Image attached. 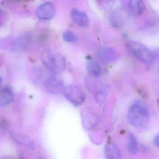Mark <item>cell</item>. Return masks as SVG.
I'll return each instance as SVG.
<instances>
[{
	"label": "cell",
	"instance_id": "obj_10",
	"mask_svg": "<svg viewBox=\"0 0 159 159\" xmlns=\"http://www.w3.org/2000/svg\"><path fill=\"white\" fill-rule=\"evenodd\" d=\"M70 15L74 22L79 26L84 27L88 25L89 17L84 12L76 9H72Z\"/></svg>",
	"mask_w": 159,
	"mask_h": 159
},
{
	"label": "cell",
	"instance_id": "obj_4",
	"mask_svg": "<svg viewBox=\"0 0 159 159\" xmlns=\"http://www.w3.org/2000/svg\"><path fill=\"white\" fill-rule=\"evenodd\" d=\"M66 98L75 107L80 106L85 100V95L80 87L74 84L65 86L63 90Z\"/></svg>",
	"mask_w": 159,
	"mask_h": 159
},
{
	"label": "cell",
	"instance_id": "obj_14",
	"mask_svg": "<svg viewBox=\"0 0 159 159\" xmlns=\"http://www.w3.org/2000/svg\"><path fill=\"white\" fill-rule=\"evenodd\" d=\"M86 68L89 75L93 77L98 78L101 75L102 72L101 65L95 60L89 59L86 65Z\"/></svg>",
	"mask_w": 159,
	"mask_h": 159
},
{
	"label": "cell",
	"instance_id": "obj_8",
	"mask_svg": "<svg viewBox=\"0 0 159 159\" xmlns=\"http://www.w3.org/2000/svg\"><path fill=\"white\" fill-rule=\"evenodd\" d=\"M98 56L100 60L105 64H112L118 61L119 54L114 48L107 47L101 49L98 52Z\"/></svg>",
	"mask_w": 159,
	"mask_h": 159
},
{
	"label": "cell",
	"instance_id": "obj_24",
	"mask_svg": "<svg viewBox=\"0 0 159 159\" xmlns=\"http://www.w3.org/2000/svg\"><path fill=\"white\" fill-rule=\"evenodd\" d=\"M4 58L3 55L0 54V67L2 66L4 62Z\"/></svg>",
	"mask_w": 159,
	"mask_h": 159
},
{
	"label": "cell",
	"instance_id": "obj_15",
	"mask_svg": "<svg viewBox=\"0 0 159 159\" xmlns=\"http://www.w3.org/2000/svg\"><path fill=\"white\" fill-rule=\"evenodd\" d=\"M127 149L132 154H135L138 151V146L136 139L133 134H130L127 144Z\"/></svg>",
	"mask_w": 159,
	"mask_h": 159
},
{
	"label": "cell",
	"instance_id": "obj_13",
	"mask_svg": "<svg viewBox=\"0 0 159 159\" xmlns=\"http://www.w3.org/2000/svg\"><path fill=\"white\" fill-rule=\"evenodd\" d=\"M14 98V95L10 87H5L0 90V107H4L11 104Z\"/></svg>",
	"mask_w": 159,
	"mask_h": 159
},
{
	"label": "cell",
	"instance_id": "obj_26",
	"mask_svg": "<svg viewBox=\"0 0 159 159\" xmlns=\"http://www.w3.org/2000/svg\"><path fill=\"white\" fill-rule=\"evenodd\" d=\"M25 159V158H19V159Z\"/></svg>",
	"mask_w": 159,
	"mask_h": 159
},
{
	"label": "cell",
	"instance_id": "obj_7",
	"mask_svg": "<svg viewBox=\"0 0 159 159\" xmlns=\"http://www.w3.org/2000/svg\"><path fill=\"white\" fill-rule=\"evenodd\" d=\"M31 39V35L29 33H24L11 43V49L16 52H24L29 46Z\"/></svg>",
	"mask_w": 159,
	"mask_h": 159
},
{
	"label": "cell",
	"instance_id": "obj_1",
	"mask_svg": "<svg viewBox=\"0 0 159 159\" xmlns=\"http://www.w3.org/2000/svg\"><path fill=\"white\" fill-rule=\"evenodd\" d=\"M127 117L128 122L134 127H144L149 118L148 109L146 103L140 99L135 100L129 107Z\"/></svg>",
	"mask_w": 159,
	"mask_h": 159
},
{
	"label": "cell",
	"instance_id": "obj_5",
	"mask_svg": "<svg viewBox=\"0 0 159 159\" xmlns=\"http://www.w3.org/2000/svg\"><path fill=\"white\" fill-rule=\"evenodd\" d=\"M80 116L82 123L85 129L94 130L99 125V116L92 109L88 107L83 109L81 111Z\"/></svg>",
	"mask_w": 159,
	"mask_h": 159
},
{
	"label": "cell",
	"instance_id": "obj_20",
	"mask_svg": "<svg viewBox=\"0 0 159 159\" xmlns=\"http://www.w3.org/2000/svg\"><path fill=\"white\" fill-rule=\"evenodd\" d=\"M63 38L65 41L69 43L74 42L77 40L76 35L69 30H66L63 33Z\"/></svg>",
	"mask_w": 159,
	"mask_h": 159
},
{
	"label": "cell",
	"instance_id": "obj_6",
	"mask_svg": "<svg viewBox=\"0 0 159 159\" xmlns=\"http://www.w3.org/2000/svg\"><path fill=\"white\" fill-rule=\"evenodd\" d=\"M45 88L52 94H58L63 91L65 86L61 78L54 75L47 77L43 81Z\"/></svg>",
	"mask_w": 159,
	"mask_h": 159
},
{
	"label": "cell",
	"instance_id": "obj_9",
	"mask_svg": "<svg viewBox=\"0 0 159 159\" xmlns=\"http://www.w3.org/2000/svg\"><path fill=\"white\" fill-rule=\"evenodd\" d=\"M55 13V7L52 2H46L41 4L38 8L37 15L42 20L52 19Z\"/></svg>",
	"mask_w": 159,
	"mask_h": 159
},
{
	"label": "cell",
	"instance_id": "obj_18",
	"mask_svg": "<svg viewBox=\"0 0 159 159\" xmlns=\"http://www.w3.org/2000/svg\"><path fill=\"white\" fill-rule=\"evenodd\" d=\"M95 78H96L93 77L91 75H89L87 78H86V81H85V84H86L87 89L91 93H94L95 92L96 93V89H97V82L96 80H95Z\"/></svg>",
	"mask_w": 159,
	"mask_h": 159
},
{
	"label": "cell",
	"instance_id": "obj_21",
	"mask_svg": "<svg viewBox=\"0 0 159 159\" xmlns=\"http://www.w3.org/2000/svg\"><path fill=\"white\" fill-rule=\"evenodd\" d=\"M4 22V13L3 11L0 9V28L3 25Z\"/></svg>",
	"mask_w": 159,
	"mask_h": 159
},
{
	"label": "cell",
	"instance_id": "obj_25",
	"mask_svg": "<svg viewBox=\"0 0 159 159\" xmlns=\"http://www.w3.org/2000/svg\"><path fill=\"white\" fill-rule=\"evenodd\" d=\"M2 80L1 78L0 77V86L2 85Z\"/></svg>",
	"mask_w": 159,
	"mask_h": 159
},
{
	"label": "cell",
	"instance_id": "obj_12",
	"mask_svg": "<svg viewBox=\"0 0 159 159\" xmlns=\"http://www.w3.org/2000/svg\"><path fill=\"white\" fill-rule=\"evenodd\" d=\"M146 9L145 2L141 0H132L128 2L127 9L131 14L138 16L141 14Z\"/></svg>",
	"mask_w": 159,
	"mask_h": 159
},
{
	"label": "cell",
	"instance_id": "obj_23",
	"mask_svg": "<svg viewBox=\"0 0 159 159\" xmlns=\"http://www.w3.org/2000/svg\"><path fill=\"white\" fill-rule=\"evenodd\" d=\"M153 143L154 145L157 148L159 147V134H157V135L155 136V137L153 139Z\"/></svg>",
	"mask_w": 159,
	"mask_h": 159
},
{
	"label": "cell",
	"instance_id": "obj_11",
	"mask_svg": "<svg viewBox=\"0 0 159 159\" xmlns=\"http://www.w3.org/2000/svg\"><path fill=\"white\" fill-rule=\"evenodd\" d=\"M106 159H122L121 153L119 147L113 142H109L105 148Z\"/></svg>",
	"mask_w": 159,
	"mask_h": 159
},
{
	"label": "cell",
	"instance_id": "obj_2",
	"mask_svg": "<svg viewBox=\"0 0 159 159\" xmlns=\"http://www.w3.org/2000/svg\"><path fill=\"white\" fill-rule=\"evenodd\" d=\"M41 60L46 68L54 74L63 72L66 67L65 57L59 53L46 50L42 53Z\"/></svg>",
	"mask_w": 159,
	"mask_h": 159
},
{
	"label": "cell",
	"instance_id": "obj_3",
	"mask_svg": "<svg viewBox=\"0 0 159 159\" xmlns=\"http://www.w3.org/2000/svg\"><path fill=\"white\" fill-rule=\"evenodd\" d=\"M127 47L131 53L139 61L145 64H150L152 60V55L149 49L139 42L130 41Z\"/></svg>",
	"mask_w": 159,
	"mask_h": 159
},
{
	"label": "cell",
	"instance_id": "obj_22",
	"mask_svg": "<svg viewBox=\"0 0 159 159\" xmlns=\"http://www.w3.org/2000/svg\"><path fill=\"white\" fill-rule=\"evenodd\" d=\"M8 126V123L2 118H0V127L1 128H6Z\"/></svg>",
	"mask_w": 159,
	"mask_h": 159
},
{
	"label": "cell",
	"instance_id": "obj_17",
	"mask_svg": "<svg viewBox=\"0 0 159 159\" xmlns=\"http://www.w3.org/2000/svg\"><path fill=\"white\" fill-rule=\"evenodd\" d=\"M107 92L106 90L100 89L95 93V99L97 103L102 105L106 102L107 97Z\"/></svg>",
	"mask_w": 159,
	"mask_h": 159
},
{
	"label": "cell",
	"instance_id": "obj_16",
	"mask_svg": "<svg viewBox=\"0 0 159 159\" xmlns=\"http://www.w3.org/2000/svg\"><path fill=\"white\" fill-rule=\"evenodd\" d=\"M109 20L110 24L114 27H120L122 25V18L120 15L116 12H114L110 15Z\"/></svg>",
	"mask_w": 159,
	"mask_h": 159
},
{
	"label": "cell",
	"instance_id": "obj_19",
	"mask_svg": "<svg viewBox=\"0 0 159 159\" xmlns=\"http://www.w3.org/2000/svg\"><path fill=\"white\" fill-rule=\"evenodd\" d=\"M13 137L15 139L16 141H18L19 143L26 145L27 147H30V148H32L33 147V144L30 141V139H29L25 137L23 135H21L20 134H15L13 135Z\"/></svg>",
	"mask_w": 159,
	"mask_h": 159
}]
</instances>
